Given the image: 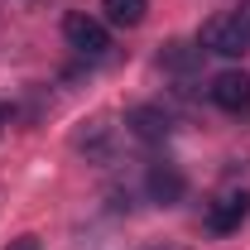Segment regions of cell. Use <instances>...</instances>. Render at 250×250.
<instances>
[{
  "label": "cell",
  "instance_id": "1",
  "mask_svg": "<svg viewBox=\"0 0 250 250\" xmlns=\"http://www.w3.org/2000/svg\"><path fill=\"white\" fill-rule=\"evenodd\" d=\"M202 48L207 53H221V58H241L250 53V0L231 15H212L202 24Z\"/></svg>",
  "mask_w": 250,
  "mask_h": 250
},
{
  "label": "cell",
  "instance_id": "2",
  "mask_svg": "<svg viewBox=\"0 0 250 250\" xmlns=\"http://www.w3.org/2000/svg\"><path fill=\"white\" fill-rule=\"evenodd\" d=\"M246 217H250V188H231V192H221L217 202L207 207V231L231 236V231H241Z\"/></svg>",
  "mask_w": 250,
  "mask_h": 250
},
{
  "label": "cell",
  "instance_id": "3",
  "mask_svg": "<svg viewBox=\"0 0 250 250\" xmlns=\"http://www.w3.org/2000/svg\"><path fill=\"white\" fill-rule=\"evenodd\" d=\"M62 34H67V43H72L77 53H87V58H101V53L111 48L106 24L92 20V15H67V20H62Z\"/></svg>",
  "mask_w": 250,
  "mask_h": 250
},
{
  "label": "cell",
  "instance_id": "4",
  "mask_svg": "<svg viewBox=\"0 0 250 250\" xmlns=\"http://www.w3.org/2000/svg\"><path fill=\"white\" fill-rule=\"evenodd\" d=\"M212 101H217L221 111H250V77L246 72H217L212 77Z\"/></svg>",
  "mask_w": 250,
  "mask_h": 250
},
{
  "label": "cell",
  "instance_id": "5",
  "mask_svg": "<svg viewBox=\"0 0 250 250\" xmlns=\"http://www.w3.org/2000/svg\"><path fill=\"white\" fill-rule=\"evenodd\" d=\"M183 173H178V168H173V164H154V168H149V197H154V202H164V207H168V202H178V197H183Z\"/></svg>",
  "mask_w": 250,
  "mask_h": 250
},
{
  "label": "cell",
  "instance_id": "6",
  "mask_svg": "<svg viewBox=\"0 0 250 250\" xmlns=\"http://www.w3.org/2000/svg\"><path fill=\"white\" fill-rule=\"evenodd\" d=\"M125 125H130V130H135L140 140H164V135L173 130V121H168V116H164L159 106H135V111L125 116Z\"/></svg>",
  "mask_w": 250,
  "mask_h": 250
},
{
  "label": "cell",
  "instance_id": "7",
  "mask_svg": "<svg viewBox=\"0 0 250 250\" xmlns=\"http://www.w3.org/2000/svg\"><path fill=\"white\" fill-rule=\"evenodd\" d=\"M101 10H106V20H111V24H121V29H135V24L145 20L149 0H101Z\"/></svg>",
  "mask_w": 250,
  "mask_h": 250
},
{
  "label": "cell",
  "instance_id": "8",
  "mask_svg": "<svg viewBox=\"0 0 250 250\" xmlns=\"http://www.w3.org/2000/svg\"><path fill=\"white\" fill-rule=\"evenodd\" d=\"M5 250H39V236H15Z\"/></svg>",
  "mask_w": 250,
  "mask_h": 250
}]
</instances>
